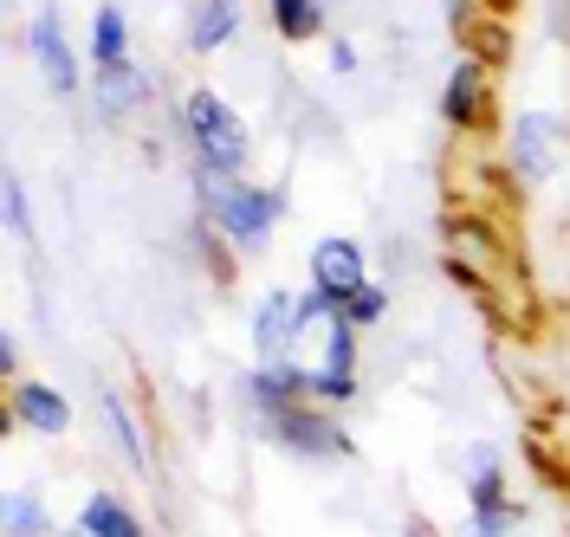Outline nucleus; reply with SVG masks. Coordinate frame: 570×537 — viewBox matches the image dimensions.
I'll use <instances>...</instances> for the list:
<instances>
[{
    "instance_id": "obj_9",
    "label": "nucleus",
    "mask_w": 570,
    "mask_h": 537,
    "mask_svg": "<svg viewBox=\"0 0 570 537\" xmlns=\"http://www.w3.org/2000/svg\"><path fill=\"white\" fill-rule=\"evenodd\" d=\"M13 421L27 434H71V401L52 382H13Z\"/></svg>"
},
{
    "instance_id": "obj_7",
    "label": "nucleus",
    "mask_w": 570,
    "mask_h": 537,
    "mask_svg": "<svg viewBox=\"0 0 570 537\" xmlns=\"http://www.w3.org/2000/svg\"><path fill=\"white\" fill-rule=\"evenodd\" d=\"M441 123L454 130H480L487 123V66L480 59H461L448 84H441Z\"/></svg>"
},
{
    "instance_id": "obj_5",
    "label": "nucleus",
    "mask_w": 570,
    "mask_h": 537,
    "mask_svg": "<svg viewBox=\"0 0 570 537\" xmlns=\"http://www.w3.org/2000/svg\"><path fill=\"white\" fill-rule=\"evenodd\" d=\"M558 149H564V123L551 110H525L512 117V169L525 181H544L558 169Z\"/></svg>"
},
{
    "instance_id": "obj_12",
    "label": "nucleus",
    "mask_w": 570,
    "mask_h": 537,
    "mask_svg": "<svg viewBox=\"0 0 570 537\" xmlns=\"http://www.w3.org/2000/svg\"><path fill=\"white\" fill-rule=\"evenodd\" d=\"M91 91H98V117H130L149 98V78L124 59V66H98L91 72Z\"/></svg>"
},
{
    "instance_id": "obj_16",
    "label": "nucleus",
    "mask_w": 570,
    "mask_h": 537,
    "mask_svg": "<svg viewBox=\"0 0 570 537\" xmlns=\"http://www.w3.org/2000/svg\"><path fill=\"white\" fill-rule=\"evenodd\" d=\"M98 415L110 421V440H117V454L137 466V473H149V447H142V434H137V421H130V408H124V401L105 389V395H98Z\"/></svg>"
},
{
    "instance_id": "obj_13",
    "label": "nucleus",
    "mask_w": 570,
    "mask_h": 537,
    "mask_svg": "<svg viewBox=\"0 0 570 537\" xmlns=\"http://www.w3.org/2000/svg\"><path fill=\"white\" fill-rule=\"evenodd\" d=\"M240 20H247L240 0H202V7H195V27H188V46H195V52H220L227 39L240 33Z\"/></svg>"
},
{
    "instance_id": "obj_3",
    "label": "nucleus",
    "mask_w": 570,
    "mask_h": 537,
    "mask_svg": "<svg viewBox=\"0 0 570 537\" xmlns=\"http://www.w3.org/2000/svg\"><path fill=\"white\" fill-rule=\"evenodd\" d=\"M259 415V428L279 440L285 454H305V460H344L356 454V440L331 415H318L312 401H285V408H253Z\"/></svg>"
},
{
    "instance_id": "obj_8",
    "label": "nucleus",
    "mask_w": 570,
    "mask_h": 537,
    "mask_svg": "<svg viewBox=\"0 0 570 537\" xmlns=\"http://www.w3.org/2000/svg\"><path fill=\"white\" fill-rule=\"evenodd\" d=\"M298 344V298L292 291H266L253 311V350L266 362H285V350Z\"/></svg>"
},
{
    "instance_id": "obj_23",
    "label": "nucleus",
    "mask_w": 570,
    "mask_h": 537,
    "mask_svg": "<svg viewBox=\"0 0 570 537\" xmlns=\"http://www.w3.org/2000/svg\"><path fill=\"white\" fill-rule=\"evenodd\" d=\"M59 537H91V531H85V525H71V531H59Z\"/></svg>"
},
{
    "instance_id": "obj_10",
    "label": "nucleus",
    "mask_w": 570,
    "mask_h": 537,
    "mask_svg": "<svg viewBox=\"0 0 570 537\" xmlns=\"http://www.w3.org/2000/svg\"><path fill=\"white\" fill-rule=\"evenodd\" d=\"M466 473H473V479H466V505H473V511H487V518H519L493 447H466Z\"/></svg>"
},
{
    "instance_id": "obj_21",
    "label": "nucleus",
    "mask_w": 570,
    "mask_h": 537,
    "mask_svg": "<svg viewBox=\"0 0 570 537\" xmlns=\"http://www.w3.org/2000/svg\"><path fill=\"white\" fill-rule=\"evenodd\" d=\"M331 72H356V46L351 39H331Z\"/></svg>"
},
{
    "instance_id": "obj_20",
    "label": "nucleus",
    "mask_w": 570,
    "mask_h": 537,
    "mask_svg": "<svg viewBox=\"0 0 570 537\" xmlns=\"http://www.w3.org/2000/svg\"><path fill=\"white\" fill-rule=\"evenodd\" d=\"M383 305H390V298H383V286H363L351 305H344V318H351V324H376V318H383Z\"/></svg>"
},
{
    "instance_id": "obj_19",
    "label": "nucleus",
    "mask_w": 570,
    "mask_h": 537,
    "mask_svg": "<svg viewBox=\"0 0 570 537\" xmlns=\"http://www.w3.org/2000/svg\"><path fill=\"white\" fill-rule=\"evenodd\" d=\"M0 201H7V233L27 240V233H33V215H27V188H20V176L0 181Z\"/></svg>"
},
{
    "instance_id": "obj_11",
    "label": "nucleus",
    "mask_w": 570,
    "mask_h": 537,
    "mask_svg": "<svg viewBox=\"0 0 570 537\" xmlns=\"http://www.w3.org/2000/svg\"><path fill=\"white\" fill-rule=\"evenodd\" d=\"M253 408H285V401H312V369L305 362H259L247 376Z\"/></svg>"
},
{
    "instance_id": "obj_6",
    "label": "nucleus",
    "mask_w": 570,
    "mask_h": 537,
    "mask_svg": "<svg viewBox=\"0 0 570 537\" xmlns=\"http://www.w3.org/2000/svg\"><path fill=\"white\" fill-rule=\"evenodd\" d=\"M27 39H33V59H39V78H46V91H52V98H71V91L85 84V72H78V59H71V46H66L59 7H39V20L27 27Z\"/></svg>"
},
{
    "instance_id": "obj_14",
    "label": "nucleus",
    "mask_w": 570,
    "mask_h": 537,
    "mask_svg": "<svg viewBox=\"0 0 570 537\" xmlns=\"http://www.w3.org/2000/svg\"><path fill=\"white\" fill-rule=\"evenodd\" d=\"M130 59V20L117 0H98L91 13V66H124Z\"/></svg>"
},
{
    "instance_id": "obj_22",
    "label": "nucleus",
    "mask_w": 570,
    "mask_h": 537,
    "mask_svg": "<svg viewBox=\"0 0 570 537\" xmlns=\"http://www.w3.org/2000/svg\"><path fill=\"white\" fill-rule=\"evenodd\" d=\"M448 13H454V20H473V0H448Z\"/></svg>"
},
{
    "instance_id": "obj_4",
    "label": "nucleus",
    "mask_w": 570,
    "mask_h": 537,
    "mask_svg": "<svg viewBox=\"0 0 570 537\" xmlns=\"http://www.w3.org/2000/svg\"><path fill=\"white\" fill-rule=\"evenodd\" d=\"M312 286L324 298H337V305H351L356 291L370 286V259H363V247H356L351 233H331V240L312 247Z\"/></svg>"
},
{
    "instance_id": "obj_15",
    "label": "nucleus",
    "mask_w": 570,
    "mask_h": 537,
    "mask_svg": "<svg viewBox=\"0 0 570 537\" xmlns=\"http://www.w3.org/2000/svg\"><path fill=\"white\" fill-rule=\"evenodd\" d=\"M78 525H85L91 537H142V518L117 499V493H91L85 511H78Z\"/></svg>"
},
{
    "instance_id": "obj_2",
    "label": "nucleus",
    "mask_w": 570,
    "mask_h": 537,
    "mask_svg": "<svg viewBox=\"0 0 570 537\" xmlns=\"http://www.w3.org/2000/svg\"><path fill=\"white\" fill-rule=\"evenodd\" d=\"M181 137L195 149V169H220V176H240L247 169V123L208 84H195L181 98Z\"/></svg>"
},
{
    "instance_id": "obj_17",
    "label": "nucleus",
    "mask_w": 570,
    "mask_h": 537,
    "mask_svg": "<svg viewBox=\"0 0 570 537\" xmlns=\"http://www.w3.org/2000/svg\"><path fill=\"white\" fill-rule=\"evenodd\" d=\"M279 39H318L324 33V0H266Z\"/></svg>"
},
{
    "instance_id": "obj_1",
    "label": "nucleus",
    "mask_w": 570,
    "mask_h": 537,
    "mask_svg": "<svg viewBox=\"0 0 570 537\" xmlns=\"http://www.w3.org/2000/svg\"><path fill=\"white\" fill-rule=\"evenodd\" d=\"M195 195L202 208L214 215V227L234 240L240 252H259L273 240V227L285 215V195L279 188H259V181H240V176H220V169H195Z\"/></svg>"
},
{
    "instance_id": "obj_18",
    "label": "nucleus",
    "mask_w": 570,
    "mask_h": 537,
    "mask_svg": "<svg viewBox=\"0 0 570 537\" xmlns=\"http://www.w3.org/2000/svg\"><path fill=\"white\" fill-rule=\"evenodd\" d=\"M39 531H46V505L33 493H13L7 499V537H39Z\"/></svg>"
}]
</instances>
